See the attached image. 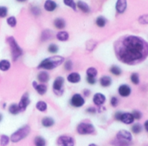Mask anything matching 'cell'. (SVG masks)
<instances>
[{"label":"cell","mask_w":148,"mask_h":146,"mask_svg":"<svg viewBox=\"0 0 148 146\" xmlns=\"http://www.w3.org/2000/svg\"><path fill=\"white\" fill-rule=\"evenodd\" d=\"M41 122H42V126H44L46 128L52 127L55 125V120L51 117H44V118H42Z\"/></svg>","instance_id":"44dd1931"},{"label":"cell","mask_w":148,"mask_h":146,"mask_svg":"<svg viewBox=\"0 0 148 146\" xmlns=\"http://www.w3.org/2000/svg\"><path fill=\"white\" fill-rule=\"evenodd\" d=\"M143 128L145 129V131L148 133V119L145 121V123H144V125H143Z\"/></svg>","instance_id":"f6af8a7d"},{"label":"cell","mask_w":148,"mask_h":146,"mask_svg":"<svg viewBox=\"0 0 148 146\" xmlns=\"http://www.w3.org/2000/svg\"><path fill=\"white\" fill-rule=\"evenodd\" d=\"M64 69L66 71H71L73 69V62L71 60H67L64 61Z\"/></svg>","instance_id":"8d00e7d4"},{"label":"cell","mask_w":148,"mask_h":146,"mask_svg":"<svg viewBox=\"0 0 148 146\" xmlns=\"http://www.w3.org/2000/svg\"><path fill=\"white\" fill-rule=\"evenodd\" d=\"M30 133V127L29 126H23L21 128H19L17 131H16L12 135L10 136V141L12 143H18L19 141L24 139L26 137H28Z\"/></svg>","instance_id":"277c9868"},{"label":"cell","mask_w":148,"mask_h":146,"mask_svg":"<svg viewBox=\"0 0 148 146\" xmlns=\"http://www.w3.org/2000/svg\"><path fill=\"white\" fill-rule=\"evenodd\" d=\"M76 7L80 10H82L83 13H89V11H90V8H89L88 4L83 1H78L76 3Z\"/></svg>","instance_id":"ffe728a7"},{"label":"cell","mask_w":148,"mask_h":146,"mask_svg":"<svg viewBox=\"0 0 148 146\" xmlns=\"http://www.w3.org/2000/svg\"><path fill=\"white\" fill-rule=\"evenodd\" d=\"M130 80L132 81L133 84L134 85H139L140 83V76L137 73H133L131 74V77H130Z\"/></svg>","instance_id":"1f68e13d"},{"label":"cell","mask_w":148,"mask_h":146,"mask_svg":"<svg viewBox=\"0 0 148 146\" xmlns=\"http://www.w3.org/2000/svg\"><path fill=\"white\" fill-rule=\"evenodd\" d=\"M109 71H110V73H111L112 74H114V75H115V76H120V75L121 74V73H122L121 68L119 66H117V65H113V66L110 68Z\"/></svg>","instance_id":"f1b7e54d"},{"label":"cell","mask_w":148,"mask_h":146,"mask_svg":"<svg viewBox=\"0 0 148 146\" xmlns=\"http://www.w3.org/2000/svg\"><path fill=\"white\" fill-rule=\"evenodd\" d=\"M58 146H75V140L72 137L62 135L57 138Z\"/></svg>","instance_id":"9c48e42d"},{"label":"cell","mask_w":148,"mask_h":146,"mask_svg":"<svg viewBox=\"0 0 148 146\" xmlns=\"http://www.w3.org/2000/svg\"><path fill=\"white\" fill-rule=\"evenodd\" d=\"M43 8L45 10L49 11V12H52L55 10H56L57 8V3L53 1V0H46L43 5Z\"/></svg>","instance_id":"d6986e66"},{"label":"cell","mask_w":148,"mask_h":146,"mask_svg":"<svg viewBox=\"0 0 148 146\" xmlns=\"http://www.w3.org/2000/svg\"><path fill=\"white\" fill-rule=\"evenodd\" d=\"M3 120V114L2 113H0V122Z\"/></svg>","instance_id":"c3c4849f"},{"label":"cell","mask_w":148,"mask_h":146,"mask_svg":"<svg viewBox=\"0 0 148 146\" xmlns=\"http://www.w3.org/2000/svg\"><path fill=\"white\" fill-rule=\"evenodd\" d=\"M90 90H88V89H85L84 91H83V94L86 96V97H88L89 95H90Z\"/></svg>","instance_id":"bcb514c9"},{"label":"cell","mask_w":148,"mask_h":146,"mask_svg":"<svg viewBox=\"0 0 148 146\" xmlns=\"http://www.w3.org/2000/svg\"><path fill=\"white\" fill-rule=\"evenodd\" d=\"M88 146H98V145H96L95 144H90Z\"/></svg>","instance_id":"681fc988"},{"label":"cell","mask_w":148,"mask_h":146,"mask_svg":"<svg viewBox=\"0 0 148 146\" xmlns=\"http://www.w3.org/2000/svg\"><path fill=\"white\" fill-rule=\"evenodd\" d=\"M142 131H143V126H142V125H140V123H135V124H134V125L132 126V127H131V132H132L134 134H135V135H138V134L141 133Z\"/></svg>","instance_id":"4316f807"},{"label":"cell","mask_w":148,"mask_h":146,"mask_svg":"<svg viewBox=\"0 0 148 146\" xmlns=\"http://www.w3.org/2000/svg\"><path fill=\"white\" fill-rule=\"evenodd\" d=\"M115 139L119 142H121L127 145L130 146L133 140V135L130 132L127 130H121L117 132Z\"/></svg>","instance_id":"8992f818"},{"label":"cell","mask_w":148,"mask_h":146,"mask_svg":"<svg viewBox=\"0 0 148 146\" xmlns=\"http://www.w3.org/2000/svg\"><path fill=\"white\" fill-rule=\"evenodd\" d=\"M48 51L50 54H56L59 51V47H58V45H56L55 43H51L48 47Z\"/></svg>","instance_id":"d6a6232c"},{"label":"cell","mask_w":148,"mask_h":146,"mask_svg":"<svg viewBox=\"0 0 148 146\" xmlns=\"http://www.w3.org/2000/svg\"><path fill=\"white\" fill-rule=\"evenodd\" d=\"M114 50L120 61L135 65L147 58L148 42L140 36L127 35L116 42Z\"/></svg>","instance_id":"6da1fadb"},{"label":"cell","mask_w":148,"mask_h":146,"mask_svg":"<svg viewBox=\"0 0 148 146\" xmlns=\"http://www.w3.org/2000/svg\"><path fill=\"white\" fill-rule=\"evenodd\" d=\"M82 77L78 72H72L67 76V81L71 84H77L81 81Z\"/></svg>","instance_id":"9a60e30c"},{"label":"cell","mask_w":148,"mask_h":146,"mask_svg":"<svg viewBox=\"0 0 148 146\" xmlns=\"http://www.w3.org/2000/svg\"><path fill=\"white\" fill-rule=\"evenodd\" d=\"M8 14V9L5 6H0V18H3Z\"/></svg>","instance_id":"f35d334b"},{"label":"cell","mask_w":148,"mask_h":146,"mask_svg":"<svg viewBox=\"0 0 148 146\" xmlns=\"http://www.w3.org/2000/svg\"><path fill=\"white\" fill-rule=\"evenodd\" d=\"M10 141V138L6 136V135H1L0 137V145L1 146H7L9 145Z\"/></svg>","instance_id":"836d02e7"},{"label":"cell","mask_w":148,"mask_h":146,"mask_svg":"<svg viewBox=\"0 0 148 146\" xmlns=\"http://www.w3.org/2000/svg\"><path fill=\"white\" fill-rule=\"evenodd\" d=\"M132 114H133V116L134 118V120H140V119H142V116H143L142 113L140 111H139V110H134L132 112Z\"/></svg>","instance_id":"74e56055"},{"label":"cell","mask_w":148,"mask_h":146,"mask_svg":"<svg viewBox=\"0 0 148 146\" xmlns=\"http://www.w3.org/2000/svg\"><path fill=\"white\" fill-rule=\"evenodd\" d=\"M54 26L58 29H62L66 26V22L63 18L58 17L54 20Z\"/></svg>","instance_id":"cb8c5ba5"},{"label":"cell","mask_w":148,"mask_h":146,"mask_svg":"<svg viewBox=\"0 0 148 146\" xmlns=\"http://www.w3.org/2000/svg\"><path fill=\"white\" fill-rule=\"evenodd\" d=\"M93 102L96 106H101L106 102V96L101 93H96L94 94Z\"/></svg>","instance_id":"4fadbf2b"},{"label":"cell","mask_w":148,"mask_h":146,"mask_svg":"<svg viewBox=\"0 0 148 146\" xmlns=\"http://www.w3.org/2000/svg\"><path fill=\"white\" fill-rule=\"evenodd\" d=\"M95 23H96V25H97L98 27L103 28V27H105V25L107 24V19H106L104 16H98V17L96 18Z\"/></svg>","instance_id":"4dcf8cb0"},{"label":"cell","mask_w":148,"mask_h":146,"mask_svg":"<svg viewBox=\"0 0 148 146\" xmlns=\"http://www.w3.org/2000/svg\"><path fill=\"white\" fill-rule=\"evenodd\" d=\"M110 105L113 107H117V106L119 105V99L116 96H113L110 100Z\"/></svg>","instance_id":"ab89813d"},{"label":"cell","mask_w":148,"mask_h":146,"mask_svg":"<svg viewBox=\"0 0 148 146\" xmlns=\"http://www.w3.org/2000/svg\"><path fill=\"white\" fill-rule=\"evenodd\" d=\"M36 108L37 109V111L41 112V113H44L47 111L48 108V105L45 101L43 100H39L37 101V103L36 104Z\"/></svg>","instance_id":"484cf974"},{"label":"cell","mask_w":148,"mask_h":146,"mask_svg":"<svg viewBox=\"0 0 148 146\" xmlns=\"http://www.w3.org/2000/svg\"><path fill=\"white\" fill-rule=\"evenodd\" d=\"M65 80L62 76H57L52 84V89L56 95L61 96L63 93V86H64Z\"/></svg>","instance_id":"52a82bcc"},{"label":"cell","mask_w":148,"mask_h":146,"mask_svg":"<svg viewBox=\"0 0 148 146\" xmlns=\"http://www.w3.org/2000/svg\"><path fill=\"white\" fill-rule=\"evenodd\" d=\"M139 22H140V23H141V24H148V14H147V15H143V16H140Z\"/></svg>","instance_id":"60d3db41"},{"label":"cell","mask_w":148,"mask_h":146,"mask_svg":"<svg viewBox=\"0 0 148 146\" xmlns=\"http://www.w3.org/2000/svg\"><path fill=\"white\" fill-rule=\"evenodd\" d=\"M11 67V63L10 62L9 60L7 59H3L0 60V70L3 72H6L8 70H10Z\"/></svg>","instance_id":"7402d4cb"},{"label":"cell","mask_w":148,"mask_h":146,"mask_svg":"<svg viewBox=\"0 0 148 146\" xmlns=\"http://www.w3.org/2000/svg\"><path fill=\"white\" fill-rule=\"evenodd\" d=\"M86 74L88 77H93V78H96L97 74H98V71L94 67H90L87 69L86 71Z\"/></svg>","instance_id":"f546056e"},{"label":"cell","mask_w":148,"mask_h":146,"mask_svg":"<svg viewBox=\"0 0 148 146\" xmlns=\"http://www.w3.org/2000/svg\"><path fill=\"white\" fill-rule=\"evenodd\" d=\"M86 112H87L88 113H89V114H95V113H96V109H95V107L90 106V107L87 108Z\"/></svg>","instance_id":"7bdbcfd3"},{"label":"cell","mask_w":148,"mask_h":146,"mask_svg":"<svg viewBox=\"0 0 148 146\" xmlns=\"http://www.w3.org/2000/svg\"><path fill=\"white\" fill-rule=\"evenodd\" d=\"M70 105L73 107H82L85 105V99L83 98V96L80 93H75L73 94V96L71 97L70 100H69Z\"/></svg>","instance_id":"ba28073f"},{"label":"cell","mask_w":148,"mask_h":146,"mask_svg":"<svg viewBox=\"0 0 148 146\" xmlns=\"http://www.w3.org/2000/svg\"><path fill=\"white\" fill-rule=\"evenodd\" d=\"M76 131L80 135H91L95 133V128L91 123L82 122L77 126Z\"/></svg>","instance_id":"5b68a950"},{"label":"cell","mask_w":148,"mask_h":146,"mask_svg":"<svg viewBox=\"0 0 148 146\" xmlns=\"http://www.w3.org/2000/svg\"><path fill=\"white\" fill-rule=\"evenodd\" d=\"M64 61H65L64 57L61 55H54V56L47 57L39 63V65L37 66V68L45 70V71L53 70L56 68L57 67L61 66Z\"/></svg>","instance_id":"7a4b0ae2"},{"label":"cell","mask_w":148,"mask_h":146,"mask_svg":"<svg viewBox=\"0 0 148 146\" xmlns=\"http://www.w3.org/2000/svg\"><path fill=\"white\" fill-rule=\"evenodd\" d=\"M32 87L36 91V93L41 96H43L44 94H46V93L48 91V87L46 84L38 83V81H34L32 82Z\"/></svg>","instance_id":"8fae6325"},{"label":"cell","mask_w":148,"mask_h":146,"mask_svg":"<svg viewBox=\"0 0 148 146\" xmlns=\"http://www.w3.org/2000/svg\"><path fill=\"white\" fill-rule=\"evenodd\" d=\"M35 146H46V140L42 136H36L34 138Z\"/></svg>","instance_id":"83f0119b"},{"label":"cell","mask_w":148,"mask_h":146,"mask_svg":"<svg viewBox=\"0 0 148 146\" xmlns=\"http://www.w3.org/2000/svg\"><path fill=\"white\" fill-rule=\"evenodd\" d=\"M121 113H122V112H116L114 114V119L117 121H120L121 117Z\"/></svg>","instance_id":"ee69618b"},{"label":"cell","mask_w":148,"mask_h":146,"mask_svg":"<svg viewBox=\"0 0 148 146\" xmlns=\"http://www.w3.org/2000/svg\"><path fill=\"white\" fill-rule=\"evenodd\" d=\"M10 48V52H11V56L13 61H16L19 57H21L23 55V49L22 48L18 45V43L16 42V39L12 36H10L6 39Z\"/></svg>","instance_id":"3957f363"},{"label":"cell","mask_w":148,"mask_h":146,"mask_svg":"<svg viewBox=\"0 0 148 146\" xmlns=\"http://www.w3.org/2000/svg\"><path fill=\"white\" fill-rule=\"evenodd\" d=\"M30 104V99H29V95L28 93H24L19 102H18V106H19V109H20V112H24L26 110V108L28 107V106Z\"/></svg>","instance_id":"30bf717a"},{"label":"cell","mask_w":148,"mask_h":146,"mask_svg":"<svg viewBox=\"0 0 148 146\" xmlns=\"http://www.w3.org/2000/svg\"><path fill=\"white\" fill-rule=\"evenodd\" d=\"M7 23H8V25L9 26H10L11 28H14V27H16V18L15 17V16H9L8 18H7Z\"/></svg>","instance_id":"e575fe53"},{"label":"cell","mask_w":148,"mask_h":146,"mask_svg":"<svg viewBox=\"0 0 148 146\" xmlns=\"http://www.w3.org/2000/svg\"><path fill=\"white\" fill-rule=\"evenodd\" d=\"M16 2H18V3H24V2H26L27 0H16Z\"/></svg>","instance_id":"7dc6e473"},{"label":"cell","mask_w":148,"mask_h":146,"mask_svg":"<svg viewBox=\"0 0 148 146\" xmlns=\"http://www.w3.org/2000/svg\"><path fill=\"white\" fill-rule=\"evenodd\" d=\"M56 39L60 42H66L69 40V35L67 31H64V30H61L59 31L57 34H56Z\"/></svg>","instance_id":"603a6c76"},{"label":"cell","mask_w":148,"mask_h":146,"mask_svg":"<svg viewBox=\"0 0 148 146\" xmlns=\"http://www.w3.org/2000/svg\"><path fill=\"white\" fill-rule=\"evenodd\" d=\"M36 79L38 81L39 83H43L46 84L47 82H49L50 76L49 74V73L45 70H42L41 72H39L36 75Z\"/></svg>","instance_id":"2e32d148"},{"label":"cell","mask_w":148,"mask_h":146,"mask_svg":"<svg viewBox=\"0 0 148 146\" xmlns=\"http://www.w3.org/2000/svg\"><path fill=\"white\" fill-rule=\"evenodd\" d=\"M86 80H87V82L89 84V85H95L96 84V78H93V77H86Z\"/></svg>","instance_id":"b9f144b4"},{"label":"cell","mask_w":148,"mask_h":146,"mask_svg":"<svg viewBox=\"0 0 148 146\" xmlns=\"http://www.w3.org/2000/svg\"><path fill=\"white\" fill-rule=\"evenodd\" d=\"M127 0H117L115 8H116V10L118 13H120V14L124 13L125 10H127Z\"/></svg>","instance_id":"e0dca14e"},{"label":"cell","mask_w":148,"mask_h":146,"mask_svg":"<svg viewBox=\"0 0 148 146\" xmlns=\"http://www.w3.org/2000/svg\"><path fill=\"white\" fill-rule=\"evenodd\" d=\"M63 3L65 5L72 8L74 10H76V3H75L74 0H63Z\"/></svg>","instance_id":"d590c367"},{"label":"cell","mask_w":148,"mask_h":146,"mask_svg":"<svg viewBox=\"0 0 148 146\" xmlns=\"http://www.w3.org/2000/svg\"><path fill=\"white\" fill-rule=\"evenodd\" d=\"M8 111L11 115H17L20 113V109L18 106V104L16 103H12L8 107Z\"/></svg>","instance_id":"d4e9b609"},{"label":"cell","mask_w":148,"mask_h":146,"mask_svg":"<svg viewBox=\"0 0 148 146\" xmlns=\"http://www.w3.org/2000/svg\"><path fill=\"white\" fill-rule=\"evenodd\" d=\"M120 122H121L125 125H132L134 122V118L132 113H123L122 112Z\"/></svg>","instance_id":"5bb4252c"},{"label":"cell","mask_w":148,"mask_h":146,"mask_svg":"<svg viewBox=\"0 0 148 146\" xmlns=\"http://www.w3.org/2000/svg\"><path fill=\"white\" fill-rule=\"evenodd\" d=\"M100 85L102 87H108L112 85V78L109 76V75H103L100 78Z\"/></svg>","instance_id":"ac0fdd59"},{"label":"cell","mask_w":148,"mask_h":146,"mask_svg":"<svg viewBox=\"0 0 148 146\" xmlns=\"http://www.w3.org/2000/svg\"><path fill=\"white\" fill-rule=\"evenodd\" d=\"M118 93L121 97L127 98V97L130 96V94L132 93V88L127 84L120 85L118 87Z\"/></svg>","instance_id":"7c38bea8"}]
</instances>
